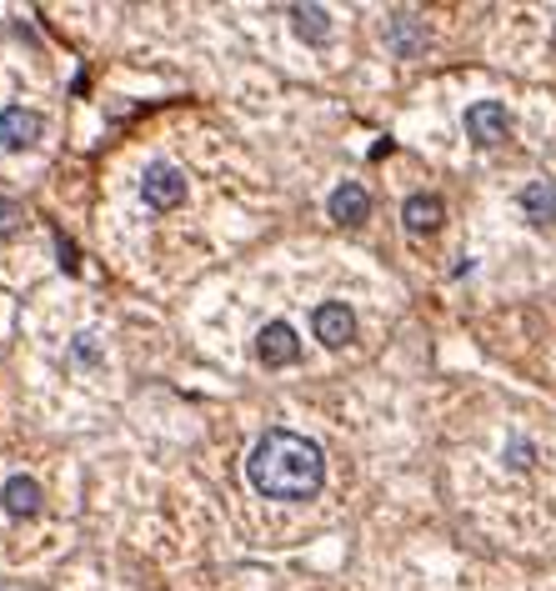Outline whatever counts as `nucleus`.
Returning <instances> with one entry per match:
<instances>
[{"instance_id":"8","label":"nucleus","mask_w":556,"mask_h":591,"mask_svg":"<svg viewBox=\"0 0 556 591\" xmlns=\"http://www.w3.org/2000/svg\"><path fill=\"white\" fill-rule=\"evenodd\" d=\"M326 210H331V221H341V226H362L366 216H371V196H366V185L341 181L337 191H331V201H326Z\"/></svg>"},{"instance_id":"1","label":"nucleus","mask_w":556,"mask_h":591,"mask_svg":"<svg viewBox=\"0 0 556 591\" xmlns=\"http://www.w3.org/2000/svg\"><path fill=\"white\" fill-rule=\"evenodd\" d=\"M247 476L266 501H311L326 487V457L311 436L276 426L251 447Z\"/></svg>"},{"instance_id":"3","label":"nucleus","mask_w":556,"mask_h":591,"mask_svg":"<svg viewBox=\"0 0 556 591\" xmlns=\"http://www.w3.org/2000/svg\"><path fill=\"white\" fill-rule=\"evenodd\" d=\"M506 131H511V116H506L502 101H477L471 111H466V136H471L477 145L506 141Z\"/></svg>"},{"instance_id":"4","label":"nucleus","mask_w":556,"mask_h":591,"mask_svg":"<svg viewBox=\"0 0 556 591\" xmlns=\"http://www.w3.org/2000/svg\"><path fill=\"white\" fill-rule=\"evenodd\" d=\"M311 326H316V342H321V346H346V342H356V316H351L346 301L316 306Z\"/></svg>"},{"instance_id":"7","label":"nucleus","mask_w":556,"mask_h":591,"mask_svg":"<svg viewBox=\"0 0 556 591\" xmlns=\"http://www.w3.org/2000/svg\"><path fill=\"white\" fill-rule=\"evenodd\" d=\"M387 46H391V55L412 61V55L427 51V30H421V21H416V15L396 11V15H387Z\"/></svg>"},{"instance_id":"10","label":"nucleus","mask_w":556,"mask_h":591,"mask_svg":"<svg viewBox=\"0 0 556 591\" xmlns=\"http://www.w3.org/2000/svg\"><path fill=\"white\" fill-rule=\"evenodd\" d=\"M441 216H446V210H441L437 196H406V206H402V221L412 236H431L441 226Z\"/></svg>"},{"instance_id":"16","label":"nucleus","mask_w":556,"mask_h":591,"mask_svg":"<svg viewBox=\"0 0 556 591\" xmlns=\"http://www.w3.org/2000/svg\"><path fill=\"white\" fill-rule=\"evenodd\" d=\"M552 46H556V30H552Z\"/></svg>"},{"instance_id":"14","label":"nucleus","mask_w":556,"mask_h":591,"mask_svg":"<svg viewBox=\"0 0 556 591\" xmlns=\"http://www.w3.org/2000/svg\"><path fill=\"white\" fill-rule=\"evenodd\" d=\"M71 361H76V367H96V361H101L96 336H76V342H71Z\"/></svg>"},{"instance_id":"12","label":"nucleus","mask_w":556,"mask_h":591,"mask_svg":"<svg viewBox=\"0 0 556 591\" xmlns=\"http://www.w3.org/2000/svg\"><path fill=\"white\" fill-rule=\"evenodd\" d=\"M291 21H296V36L311 46H321L331 36V11H321V5H291Z\"/></svg>"},{"instance_id":"15","label":"nucleus","mask_w":556,"mask_h":591,"mask_svg":"<svg viewBox=\"0 0 556 591\" xmlns=\"http://www.w3.org/2000/svg\"><path fill=\"white\" fill-rule=\"evenodd\" d=\"M531 461H536V447H531V441H511V447H506V466H511V472H527Z\"/></svg>"},{"instance_id":"6","label":"nucleus","mask_w":556,"mask_h":591,"mask_svg":"<svg viewBox=\"0 0 556 591\" xmlns=\"http://www.w3.org/2000/svg\"><path fill=\"white\" fill-rule=\"evenodd\" d=\"M256 356L266 367H291L301 356V342H296V326H286V321H271V326H261L256 336Z\"/></svg>"},{"instance_id":"11","label":"nucleus","mask_w":556,"mask_h":591,"mask_svg":"<svg viewBox=\"0 0 556 591\" xmlns=\"http://www.w3.org/2000/svg\"><path fill=\"white\" fill-rule=\"evenodd\" d=\"M521 210H527L531 226H552L556 221V185L552 181H531L521 191Z\"/></svg>"},{"instance_id":"5","label":"nucleus","mask_w":556,"mask_h":591,"mask_svg":"<svg viewBox=\"0 0 556 591\" xmlns=\"http://www.w3.org/2000/svg\"><path fill=\"white\" fill-rule=\"evenodd\" d=\"M40 126H46V120H40L30 105H5V111H0V145H5V151H26V145L40 141Z\"/></svg>"},{"instance_id":"9","label":"nucleus","mask_w":556,"mask_h":591,"mask_svg":"<svg viewBox=\"0 0 556 591\" xmlns=\"http://www.w3.org/2000/svg\"><path fill=\"white\" fill-rule=\"evenodd\" d=\"M0 506H5V516H36L40 512V487L30 481V476L15 472L5 487H0Z\"/></svg>"},{"instance_id":"2","label":"nucleus","mask_w":556,"mask_h":591,"mask_svg":"<svg viewBox=\"0 0 556 591\" xmlns=\"http://www.w3.org/2000/svg\"><path fill=\"white\" fill-rule=\"evenodd\" d=\"M141 196H146V206H155V210H176L186 201V176L176 171L170 160H151L141 176Z\"/></svg>"},{"instance_id":"13","label":"nucleus","mask_w":556,"mask_h":591,"mask_svg":"<svg viewBox=\"0 0 556 591\" xmlns=\"http://www.w3.org/2000/svg\"><path fill=\"white\" fill-rule=\"evenodd\" d=\"M21 221H26V210L15 206L11 196H0V241L15 236V231H21Z\"/></svg>"}]
</instances>
